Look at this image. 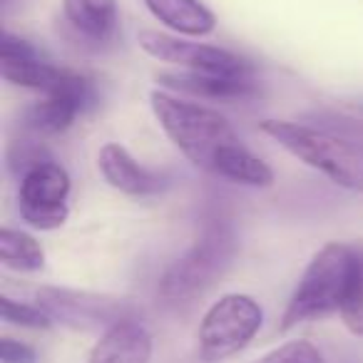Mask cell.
Segmentation results:
<instances>
[{"label":"cell","instance_id":"cell-21","mask_svg":"<svg viewBox=\"0 0 363 363\" xmlns=\"http://www.w3.org/2000/svg\"><path fill=\"white\" fill-rule=\"evenodd\" d=\"M0 6H3V8H8V6H11V0H0Z\"/></svg>","mask_w":363,"mask_h":363},{"label":"cell","instance_id":"cell-2","mask_svg":"<svg viewBox=\"0 0 363 363\" xmlns=\"http://www.w3.org/2000/svg\"><path fill=\"white\" fill-rule=\"evenodd\" d=\"M259 130L336 187L363 192V142L331 127L294 120H262Z\"/></svg>","mask_w":363,"mask_h":363},{"label":"cell","instance_id":"cell-15","mask_svg":"<svg viewBox=\"0 0 363 363\" xmlns=\"http://www.w3.org/2000/svg\"><path fill=\"white\" fill-rule=\"evenodd\" d=\"M157 23L182 38H204L217 30V16L202 0H145Z\"/></svg>","mask_w":363,"mask_h":363},{"label":"cell","instance_id":"cell-16","mask_svg":"<svg viewBox=\"0 0 363 363\" xmlns=\"http://www.w3.org/2000/svg\"><path fill=\"white\" fill-rule=\"evenodd\" d=\"M0 264L21 274L40 272L45 267V252L40 242L21 229H0Z\"/></svg>","mask_w":363,"mask_h":363},{"label":"cell","instance_id":"cell-5","mask_svg":"<svg viewBox=\"0 0 363 363\" xmlns=\"http://www.w3.org/2000/svg\"><path fill=\"white\" fill-rule=\"evenodd\" d=\"M264 326V308L249 294H224L204 311L197 328V356L222 363L242 353Z\"/></svg>","mask_w":363,"mask_h":363},{"label":"cell","instance_id":"cell-4","mask_svg":"<svg viewBox=\"0 0 363 363\" xmlns=\"http://www.w3.org/2000/svg\"><path fill=\"white\" fill-rule=\"evenodd\" d=\"M237 232L224 219H209L197 242L164 269L157 284L162 306L182 311L197 303L219 279L227 274L237 257Z\"/></svg>","mask_w":363,"mask_h":363},{"label":"cell","instance_id":"cell-12","mask_svg":"<svg viewBox=\"0 0 363 363\" xmlns=\"http://www.w3.org/2000/svg\"><path fill=\"white\" fill-rule=\"evenodd\" d=\"M62 18L85 45L112 48L120 38L117 0H62Z\"/></svg>","mask_w":363,"mask_h":363},{"label":"cell","instance_id":"cell-8","mask_svg":"<svg viewBox=\"0 0 363 363\" xmlns=\"http://www.w3.org/2000/svg\"><path fill=\"white\" fill-rule=\"evenodd\" d=\"M43 100L26 110V127L35 135H62L97 105L95 80L82 72L65 70Z\"/></svg>","mask_w":363,"mask_h":363},{"label":"cell","instance_id":"cell-20","mask_svg":"<svg viewBox=\"0 0 363 363\" xmlns=\"http://www.w3.org/2000/svg\"><path fill=\"white\" fill-rule=\"evenodd\" d=\"M0 363H38V351L16 338H0Z\"/></svg>","mask_w":363,"mask_h":363},{"label":"cell","instance_id":"cell-17","mask_svg":"<svg viewBox=\"0 0 363 363\" xmlns=\"http://www.w3.org/2000/svg\"><path fill=\"white\" fill-rule=\"evenodd\" d=\"M45 160H52V155L48 152V147L43 142H35V140H13L6 150V164H8V172H11L16 179H21L28 169H33L35 164Z\"/></svg>","mask_w":363,"mask_h":363},{"label":"cell","instance_id":"cell-14","mask_svg":"<svg viewBox=\"0 0 363 363\" xmlns=\"http://www.w3.org/2000/svg\"><path fill=\"white\" fill-rule=\"evenodd\" d=\"M160 87L169 92L202 97V100H252L259 95L257 75H197V72H164Z\"/></svg>","mask_w":363,"mask_h":363},{"label":"cell","instance_id":"cell-1","mask_svg":"<svg viewBox=\"0 0 363 363\" xmlns=\"http://www.w3.org/2000/svg\"><path fill=\"white\" fill-rule=\"evenodd\" d=\"M150 107L162 132L194 167L244 187L264 189L274 184L272 167L239 140L232 122L214 107L177 97L162 87L150 92Z\"/></svg>","mask_w":363,"mask_h":363},{"label":"cell","instance_id":"cell-10","mask_svg":"<svg viewBox=\"0 0 363 363\" xmlns=\"http://www.w3.org/2000/svg\"><path fill=\"white\" fill-rule=\"evenodd\" d=\"M0 72L3 80L16 87L48 92L60 80L62 67L52 65L33 43L6 30L0 43Z\"/></svg>","mask_w":363,"mask_h":363},{"label":"cell","instance_id":"cell-19","mask_svg":"<svg viewBox=\"0 0 363 363\" xmlns=\"http://www.w3.org/2000/svg\"><path fill=\"white\" fill-rule=\"evenodd\" d=\"M254 363H328V361L311 341L298 338V341H286L281 346L272 348V351L264 353Z\"/></svg>","mask_w":363,"mask_h":363},{"label":"cell","instance_id":"cell-11","mask_svg":"<svg viewBox=\"0 0 363 363\" xmlns=\"http://www.w3.org/2000/svg\"><path fill=\"white\" fill-rule=\"evenodd\" d=\"M97 169L112 189L127 197H155L164 192L167 179L142 167L130 152L117 142H107L97 152Z\"/></svg>","mask_w":363,"mask_h":363},{"label":"cell","instance_id":"cell-3","mask_svg":"<svg viewBox=\"0 0 363 363\" xmlns=\"http://www.w3.org/2000/svg\"><path fill=\"white\" fill-rule=\"evenodd\" d=\"M358 247V242H328L313 254L284 308L279 331L343 311L356 281Z\"/></svg>","mask_w":363,"mask_h":363},{"label":"cell","instance_id":"cell-7","mask_svg":"<svg viewBox=\"0 0 363 363\" xmlns=\"http://www.w3.org/2000/svg\"><path fill=\"white\" fill-rule=\"evenodd\" d=\"M137 43L150 57L182 67V72H197V75H252L254 72L249 60H244L242 55L227 50V48L189 43L179 35H169V33L142 30Z\"/></svg>","mask_w":363,"mask_h":363},{"label":"cell","instance_id":"cell-9","mask_svg":"<svg viewBox=\"0 0 363 363\" xmlns=\"http://www.w3.org/2000/svg\"><path fill=\"white\" fill-rule=\"evenodd\" d=\"M35 303L50 313L52 321L72 328H102L107 331L122 318L135 316V308L127 301L105 294L75 291V289L43 286L35 291Z\"/></svg>","mask_w":363,"mask_h":363},{"label":"cell","instance_id":"cell-18","mask_svg":"<svg viewBox=\"0 0 363 363\" xmlns=\"http://www.w3.org/2000/svg\"><path fill=\"white\" fill-rule=\"evenodd\" d=\"M0 318L11 326H21V328H50L52 318L45 308H40L38 303H26V301H16L11 296H0Z\"/></svg>","mask_w":363,"mask_h":363},{"label":"cell","instance_id":"cell-6","mask_svg":"<svg viewBox=\"0 0 363 363\" xmlns=\"http://www.w3.org/2000/svg\"><path fill=\"white\" fill-rule=\"evenodd\" d=\"M70 174L52 157L18 179V212L26 224L40 232L60 229L70 217Z\"/></svg>","mask_w":363,"mask_h":363},{"label":"cell","instance_id":"cell-13","mask_svg":"<svg viewBox=\"0 0 363 363\" xmlns=\"http://www.w3.org/2000/svg\"><path fill=\"white\" fill-rule=\"evenodd\" d=\"M152 353H155L152 333L140 318L130 316L102 331L100 341L87 356V363H150Z\"/></svg>","mask_w":363,"mask_h":363}]
</instances>
